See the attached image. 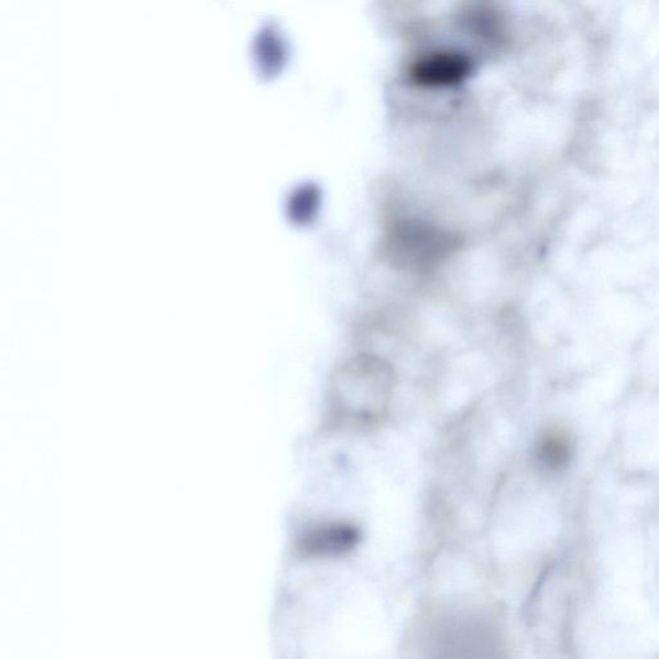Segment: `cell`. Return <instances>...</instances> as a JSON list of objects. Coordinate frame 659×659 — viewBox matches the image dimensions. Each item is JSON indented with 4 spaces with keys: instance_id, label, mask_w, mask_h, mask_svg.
<instances>
[{
    "instance_id": "obj_1",
    "label": "cell",
    "mask_w": 659,
    "mask_h": 659,
    "mask_svg": "<svg viewBox=\"0 0 659 659\" xmlns=\"http://www.w3.org/2000/svg\"><path fill=\"white\" fill-rule=\"evenodd\" d=\"M393 375L384 362L360 358L347 363L334 382V407L342 416L371 421L384 413Z\"/></svg>"
},
{
    "instance_id": "obj_2",
    "label": "cell",
    "mask_w": 659,
    "mask_h": 659,
    "mask_svg": "<svg viewBox=\"0 0 659 659\" xmlns=\"http://www.w3.org/2000/svg\"><path fill=\"white\" fill-rule=\"evenodd\" d=\"M359 540L358 529L345 523L317 526L303 536L300 548L308 556H339L351 550Z\"/></svg>"
}]
</instances>
